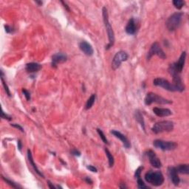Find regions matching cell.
Here are the masks:
<instances>
[{
    "instance_id": "f35d334b",
    "label": "cell",
    "mask_w": 189,
    "mask_h": 189,
    "mask_svg": "<svg viewBox=\"0 0 189 189\" xmlns=\"http://www.w3.org/2000/svg\"><path fill=\"white\" fill-rule=\"evenodd\" d=\"M85 181L87 182L88 184H93V180H92V179L89 177H86Z\"/></svg>"
},
{
    "instance_id": "d4e9b609",
    "label": "cell",
    "mask_w": 189,
    "mask_h": 189,
    "mask_svg": "<svg viewBox=\"0 0 189 189\" xmlns=\"http://www.w3.org/2000/svg\"><path fill=\"white\" fill-rule=\"evenodd\" d=\"M105 153H106V157H107V158H108V161H109V166L110 167V168H112V167H113L114 163H115L114 157L108 148H105Z\"/></svg>"
},
{
    "instance_id": "ab89813d",
    "label": "cell",
    "mask_w": 189,
    "mask_h": 189,
    "mask_svg": "<svg viewBox=\"0 0 189 189\" xmlns=\"http://www.w3.org/2000/svg\"><path fill=\"white\" fill-rule=\"evenodd\" d=\"M119 188H127V186L125 185V183H120V185H119Z\"/></svg>"
},
{
    "instance_id": "836d02e7",
    "label": "cell",
    "mask_w": 189,
    "mask_h": 189,
    "mask_svg": "<svg viewBox=\"0 0 189 189\" xmlns=\"http://www.w3.org/2000/svg\"><path fill=\"white\" fill-rule=\"evenodd\" d=\"M70 153H71V155L76 156V157H79V156H81V152L79 151H78L77 149H73Z\"/></svg>"
},
{
    "instance_id": "6da1fadb",
    "label": "cell",
    "mask_w": 189,
    "mask_h": 189,
    "mask_svg": "<svg viewBox=\"0 0 189 189\" xmlns=\"http://www.w3.org/2000/svg\"><path fill=\"white\" fill-rule=\"evenodd\" d=\"M102 15H103V20H104V26H105L106 33H107L108 38H109V44L106 46V49H109L115 44V33L112 27L111 24L109 22V14H108V10L106 7H104L102 9Z\"/></svg>"
},
{
    "instance_id": "30bf717a",
    "label": "cell",
    "mask_w": 189,
    "mask_h": 189,
    "mask_svg": "<svg viewBox=\"0 0 189 189\" xmlns=\"http://www.w3.org/2000/svg\"><path fill=\"white\" fill-rule=\"evenodd\" d=\"M153 84L157 87H162L169 92H177V89L173 84L170 83L168 80L163 78H156L153 81Z\"/></svg>"
},
{
    "instance_id": "5bb4252c",
    "label": "cell",
    "mask_w": 189,
    "mask_h": 189,
    "mask_svg": "<svg viewBox=\"0 0 189 189\" xmlns=\"http://www.w3.org/2000/svg\"><path fill=\"white\" fill-rule=\"evenodd\" d=\"M110 132H111L112 135H113L114 136L117 137V139H119V140L122 142V144L124 146L125 148H129L131 147V144H130V141L129 140V139L125 136L124 135H123L122 133L120 132L117 131V130H112Z\"/></svg>"
},
{
    "instance_id": "ba28073f",
    "label": "cell",
    "mask_w": 189,
    "mask_h": 189,
    "mask_svg": "<svg viewBox=\"0 0 189 189\" xmlns=\"http://www.w3.org/2000/svg\"><path fill=\"white\" fill-rule=\"evenodd\" d=\"M154 56H157L161 59L163 60L166 58V53H164V51L161 48L160 45H159L158 42H154L152 45L149 51H148L147 54V60L149 61Z\"/></svg>"
},
{
    "instance_id": "83f0119b",
    "label": "cell",
    "mask_w": 189,
    "mask_h": 189,
    "mask_svg": "<svg viewBox=\"0 0 189 189\" xmlns=\"http://www.w3.org/2000/svg\"><path fill=\"white\" fill-rule=\"evenodd\" d=\"M137 188L140 189H149L150 187H148V185H146L144 183V180H143L141 178H137Z\"/></svg>"
},
{
    "instance_id": "7c38bea8",
    "label": "cell",
    "mask_w": 189,
    "mask_h": 189,
    "mask_svg": "<svg viewBox=\"0 0 189 189\" xmlns=\"http://www.w3.org/2000/svg\"><path fill=\"white\" fill-rule=\"evenodd\" d=\"M146 155H147L150 164H151L154 168H159L162 167V163H161L160 159L157 157V156L155 154V152L152 151V150H148L147 153H146Z\"/></svg>"
},
{
    "instance_id": "74e56055",
    "label": "cell",
    "mask_w": 189,
    "mask_h": 189,
    "mask_svg": "<svg viewBox=\"0 0 189 189\" xmlns=\"http://www.w3.org/2000/svg\"><path fill=\"white\" fill-rule=\"evenodd\" d=\"M47 185H48L49 188H51V189H56V188H57L56 186H54V185H53V183H51V182L49 181V180L47 181Z\"/></svg>"
},
{
    "instance_id": "60d3db41",
    "label": "cell",
    "mask_w": 189,
    "mask_h": 189,
    "mask_svg": "<svg viewBox=\"0 0 189 189\" xmlns=\"http://www.w3.org/2000/svg\"><path fill=\"white\" fill-rule=\"evenodd\" d=\"M36 3H37L38 5H41L42 4H43V2H38V1H36Z\"/></svg>"
},
{
    "instance_id": "4fadbf2b",
    "label": "cell",
    "mask_w": 189,
    "mask_h": 189,
    "mask_svg": "<svg viewBox=\"0 0 189 189\" xmlns=\"http://www.w3.org/2000/svg\"><path fill=\"white\" fill-rule=\"evenodd\" d=\"M168 175L171 181L172 182V183L177 186L180 183V179H179V176H178V172L177 169H176V167L174 166H170L168 168Z\"/></svg>"
},
{
    "instance_id": "e575fe53",
    "label": "cell",
    "mask_w": 189,
    "mask_h": 189,
    "mask_svg": "<svg viewBox=\"0 0 189 189\" xmlns=\"http://www.w3.org/2000/svg\"><path fill=\"white\" fill-rule=\"evenodd\" d=\"M5 31H6V33H13L12 27L8 26V25H5Z\"/></svg>"
},
{
    "instance_id": "ffe728a7",
    "label": "cell",
    "mask_w": 189,
    "mask_h": 189,
    "mask_svg": "<svg viewBox=\"0 0 189 189\" xmlns=\"http://www.w3.org/2000/svg\"><path fill=\"white\" fill-rule=\"evenodd\" d=\"M135 120L140 125V126L142 127L143 130L144 132H146V127H145V121L144 119V117H143V115L141 114L140 111L139 110H136L135 112Z\"/></svg>"
},
{
    "instance_id": "44dd1931",
    "label": "cell",
    "mask_w": 189,
    "mask_h": 189,
    "mask_svg": "<svg viewBox=\"0 0 189 189\" xmlns=\"http://www.w3.org/2000/svg\"><path fill=\"white\" fill-rule=\"evenodd\" d=\"M178 174H189V165L188 164H181L176 167Z\"/></svg>"
},
{
    "instance_id": "8fae6325",
    "label": "cell",
    "mask_w": 189,
    "mask_h": 189,
    "mask_svg": "<svg viewBox=\"0 0 189 189\" xmlns=\"http://www.w3.org/2000/svg\"><path fill=\"white\" fill-rule=\"evenodd\" d=\"M67 60V56L64 53H57L52 56L51 65L54 68H56L57 66L59 64L65 63Z\"/></svg>"
},
{
    "instance_id": "603a6c76",
    "label": "cell",
    "mask_w": 189,
    "mask_h": 189,
    "mask_svg": "<svg viewBox=\"0 0 189 189\" xmlns=\"http://www.w3.org/2000/svg\"><path fill=\"white\" fill-rule=\"evenodd\" d=\"M0 78H1V81L2 83L3 87H4L6 94L8 95L9 97H11V93H10V89H9L8 84H6V82H5V81L4 80V73H3L2 69H1V76H0Z\"/></svg>"
},
{
    "instance_id": "ac0fdd59",
    "label": "cell",
    "mask_w": 189,
    "mask_h": 189,
    "mask_svg": "<svg viewBox=\"0 0 189 189\" xmlns=\"http://www.w3.org/2000/svg\"><path fill=\"white\" fill-rule=\"evenodd\" d=\"M41 69V65L38 63H36V62H30V63L27 64L25 66V69L29 73H37Z\"/></svg>"
},
{
    "instance_id": "8992f818",
    "label": "cell",
    "mask_w": 189,
    "mask_h": 189,
    "mask_svg": "<svg viewBox=\"0 0 189 189\" xmlns=\"http://www.w3.org/2000/svg\"><path fill=\"white\" fill-rule=\"evenodd\" d=\"M153 146L156 148H159L163 151H173L178 147V144L176 142L162 140H155L153 142Z\"/></svg>"
},
{
    "instance_id": "2e32d148",
    "label": "cell",
    "mask_w": 189,
    "mask_h": 189,
    "mask_svg": "<svg viewBox=\"0 0 189 189\" xmlns=\"http://www.w3.org/2000/svg\"><path fill=\"white\" fill-rule=\"evenodd\" d=\"M125 31L127 34L129 35H135L137 31V25L136 22L134 18H131L128 22L127 25L125 27Z\"/></svg>"
},
{
    "instance_id": "7402d4cb",
    "label": "cell",
    "mask_w": 189,
    "mask_h": 189,
    "mask_svg": "<svg viewBox=\"0 0 189 189\" xmlns=\"http://www.w3.org/2000/svg\"><path fill=\"white\" fill-rule=\"evenodd\" d=\"M95 100H96V95L93 94L91 95V96L88 98L87 103L85 104V109L86 110H89L94 105Z\"/></svg>"
},
{
    "instance_id": "4316f807",
    "label": "cell",
    "mask_w": 189,
    "mask_h": 189,
    "mask_svg": "<svg viewBox=\"0 0 189 189\" xmlns=\"http://www.w3.org/2000/svg\"><path fill=\"white\" fill-rule=\"evenodd\" d=\"M173 5L178 10H180V9L183 8V7L184 6L185 2L183 1V0H174Z\"/></svg>"
},
{
    "instance_id": "52a82bcc",
    "label": "cell",
    "mask_w": 189,
    "mask_h": 189,
    "mask_svg": "<svg viewBox=\"0 0 189 189\" xmlns=\"http://www.w3.org/2000/svg\"><path fill=\"white\" fill-rule=\"evenodd\" d=\"M186 56L187 54L185 51L182 53L180 56H179V60H178L177 61L171 64V65H170L169 67H168V72H174L178 73V74H180L182 71H183V67H184L185 59H186Z\"/></svg>"
},
{
    "instance_id": "1f68e13d",
    "label": "cell",
    "mask_w": 189,
    "mask_h": 189,
    "mask_svg": "<svg viewBox=\"0 0 189 189\" xmlns=\"http://www.w3.org/2000/svg\"><path fill=\"white\" fill-rule=\"evenodd\" d=\"M11 125V126H13V127L16 128V129H17L18 130H20V131L22 132H25V130H24L23 127L22 126H20L19 124H10Z\"/></svg>"
},
{
    "instance_id": "3957f363",
    "label": "cell",
    "mask_w": 189,
    "mask_h": 189,
    "mask_svg": "<svg viewBox=\"0 0 189 189\" xmlns=\"http://www.w3.org/2000/svg\"><path fill=\"white\" fill-rule=\"evenodd\" d=\"M174 128V122L171 120H162L156 124L152 126V132L156 134H160L163 132H170L173 131Z\"/></svg>"
},
{
    "instance_id": "d590c367",
    "label": "cell",
    "mask_w": 189,
    "mask_h": 189,
    "mask_svg": "<svg viewBox=\"0 0 189 189\" xmlns=\"http://www.w3.org/2000/svg\"><path fill=\"white\" fill-rule=\"evenodd\" d=\"M61 4L63 5L64 8H65V10H67V11H68V12L70 11V9H69V7L68 6V5H67V3L65 2H64V1H61Z\"/></svg>"
},
{
    "instance_id": "d6a6232c",
    "label": "cell",
    "mask_w": 189,
    "mask_h": 189,
    "mask_svg": "<svg viewBox=\"0 0 189 189\" xmlns=\"http://www.w3.org/2000/svg\"><path fill=\"white\" fill-rule=\"evenodd\" d=\"M87 168L90 171L94 172V173H96V172H98V169H97V168H95V167L93 166H87Z\"/></svg>"
},
{
    "instance_id": "484cf974",
    "label": "cell",
    "mask_w": 189,
    "mask_h": 189,
    "mask_svg": "<svg viewBox=\"0 0 189 189\" xmlns=\"http://www.w3.org/2000/svg\"><path fill=\"white\" fill-rule=\"evenodd\" d=\"M96 130H97V132H98V134L99 135V136H100V139H101L103 142H104L105 144L109 145V141H108L107 138H106V135H104V132H103L102 130H101V129H97Z\"/></svg>"
},
{
    "instance_id": "f1b7e54d",
    "label": "cell",
    "mask_w": 189,
    "mask_h": 189,
    "mask_svg": "<svg viewBox=\"0 0 189 189\" xmlns=\"http://www.w3.org/2000/svg\"><path fill=\"white\" fill-rule=\"evenodd\" d=\"M143 169H144V166H139L138 168H137L136 171L135 172V178H140V174L141 172H142Z\"/></svg>"
},
{
    "instance_id": "4dcf8cb0",
    "label": "cell",
    "mask_w": 189,
    "mask_h": 189,
    "mask_svg": "<svg viewBox=\"0 0 189 189\" xmlns=\"http://www.w3.org/2000/svg\"><path fill=\"white\" fill-rule=\"evenodd\" d=\"M1 117L3 119H5V120H12V117L10 116V115H7V114H5V112H4V111L3 110H2V112H1Z\"/></svg>"
},
{
    "instance_id": "8d00e7d4",
    "label": "cell",
    "mask_w": 189,
    "mask_h": 189,
    "mask_svg": "<svg viewBox=\"0 0 189 189\" xmlns=\"http://www.w3.org/2000/svg\"><path fill=\"white\" fill-rule=\"evenodd\" d=\"M17 146H18V149L21 152L22 148V141L20 140H18L17 141Z\"/></svg>"
},
{
    "instance_id": "277c9868",
    "label": "cell",
    "mask_w": 189,
    "mask_h": 189,
    "mask_svg": "<svg viewBox=\"0 0 189 189\" xmlns=\"http://www.w3.org/2000/svg\"><path fill=\"white\" fill-rule=\"evenodd\" d=\"M183 17V13L182 12H176L172 14L171 16H170L166 22L167 29L171 32L177 30L180 25Z\"/></svg>"
},
{
    "instance_id": "5b68a950",
    "label": "cell",
    "mask_w": 189,
    "mask_h": 189,
    "mask_svg": "<svg viewBox=\"0 0 189 189\" xmlns=\"http://www.w3.org/2000/svg\"><path fill=\"white\" fill-rule=\"evenodd\" d=\"M144 103L146 105L149 106L153 103L158 104H171L172 101L171 100H168V99L159 96L156 93H148L145 97Z\"/></svg>"
},
{
    "instance_id": "cb8c5ba5",
    "label": "cell",
    "mask_w": 189,
    "mask_h": 189,
    "mask_svg": "<svg viewBox=\"0 0 189 189\" xmlns=\"http://www.w3.org/2000/svg\"><path fill=\"white\" fill-rule=\"evenodd\" d=\"M2 178L3 180H4L5 183H7V184L10 185V186H11L12 188H22V187L21 185H19V184H18V183H14V181L10 180V179H8V178L5 177L4 176H2Z\"/></svg>"
},
{
    "instance_id": "d6986e66",
    "label": "cell",
    "mask_w": 189,
    "mask_h": 189,
    "mask_svg": "<svg viewBox=\"0 0 189 189\" xmlns=\"http://www.w3.org/2000/svg\"><path fill=\"white\" fill-rule=\"evenodd\" d=\"M27 158H28V161H29V163H30V166H32L33 168V169H34L35 171H36V173L37 174L38 176L41 177L42 178H45V176H44V174H42L41 171H40L39 169L38 168L37 166H36V164L34 163L33 157L32 153H31V151L30 149H27Z\"/></svg>"
},
{
    "instance_id": "f546056e",
    "label": "cell",
    "mask_w": 189,
    "mask_h": 189,
    "mask_svg": "<svg viewBox=\"0 0 189 189\" xmlns=\"http://www.w3.org/2000/svg\"><path fill=\"white\" fill-rule=\"evenodd\" d=\"M22 93L24 94V96L25 97V98H26V100L27 101H29V100H30L31 97H30V92L28 90H27V89H22Z\"/></svg>"
},
{
    "instance_id": "7a4b0ae2",
    "label": "cell",
    "mask_w": 189,
    "mask_h": 189,
    "mask_svg": "<svg viewBox=\"0 0 189 189\" xmlns=\"http://www.w3.org/2000/svg\"><path fill=\"white\" fill-rule=\"evenodd\" d=\"M145 180L148 183L151 184L154 186L158 187L160 186L164 183V177L162 172L159 171H149L146 172L145 174Z\"/></svg>"
},
{
    "instance_id": "9a60e30c",
    "label": "cell",
    "mask_w": 189,
    "mask_h": 189,
    "mask_svg": "<svg viewBox=\"0 0 189 189\" xmlns=\"http://www.w3.org/2000/svg\"><path fill=\"white\" fill-rule=\"evenodd\" d=\"M79 48L87 56H92L94 53V49H93L92 45L86 41H82L80 42Z\"/></svg>"
},
{
    "instance_id": "e0dca14e",
    "label": "cell",
    "mask_w": 189,
    "mask_h": 189,
    "mask_svg": "<svg viewBox=\"0 0 189 189\" xmlns=\"http://www.w3.org/2000/svg\"><path fill=\"white\" fill-rule=\"evenodd\" d=\"M153 112L159 117H168L172 115V112L169 109H167V108L155 107L153 109Z\"/></svg>"
},
{
    "instance_id": "9c48e42d",
    "label": "cell",
    "mask_w": 189,
    "mask_h": 189,
    "mask_svg": "<svg viewBox=\"0 0 189 189\" xmlns=\"http://www.w3.org/2000/svg\"><path fill=\"white\" fill-rule=\"evenodd\" d=\"M129 56L125 51H119L114 56L112 61V68L114 70H116L120 67L122 62L127 61Z\"/></svg>"
}]
</instances>
